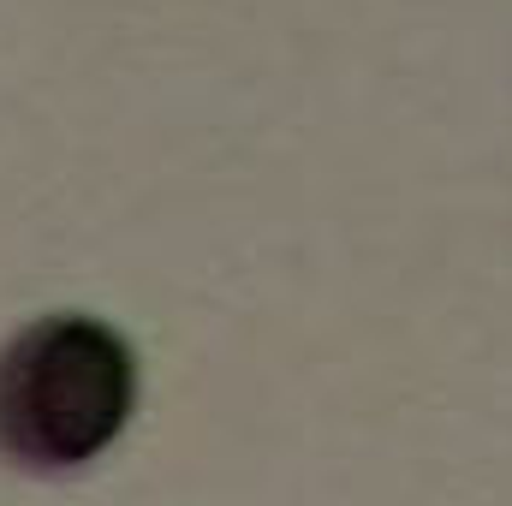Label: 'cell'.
Instances as JSON below:
<instances>
[{"mask_svg":"<svg viewBox=\"0 0 512 506\" xmlns=\"http://www.w3.org/2000/svg\"><path fill=\"white\" fill-rule=\"evenodd\" d=\"M137 411V352L120 328L60 310L0 346V459L66 477L102 459Z\"/></svg>","mask_w":512,"mask_h":506,"instance_id":"cell-1","label":"cell"}]
</instances>
